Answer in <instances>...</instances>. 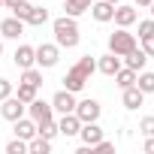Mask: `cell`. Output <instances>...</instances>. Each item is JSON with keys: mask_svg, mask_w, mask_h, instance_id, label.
<instances>
[{"mask_svg": "<svg viewBox=\"0 0 154 154\" xmlns=\"http://www.w3.org/2000/svg\"><path fill=\"white\" fill-rule=\"evenodd\" d=\"M51 30H54V42L60 48H75L79 45V21H75L72 15H60L51 21Z\"/></svg>", "mask_w": 154, "mask_h": 154, "instance_id": "obj_1", "label": "cell"}, {"mask_svg": "<svg viewBox=\"0 0 154 154\" xmlns=\"http://www.w3.org/2000/svg\"><path fill=\"white\" fill-rule=\"evenodd\" d=\"M139 42H136V36L127 30V27H118L115 33H109V51L112 54H118V57H124L130 48H136Z\"/></svg>", "mask_w": 154, "mask_h": 154, "instance_id": "obj_2", "label": "cell"}, {"mask_svg": "<svg viewBox=\"0 0 154 154\" xmlns=\"http://www.w3.org/2000/svg\"><path fill=\"white\" fill-rule=\"evenodd\" d=\"M57 60H60V45L57 42L36 45V66L39 69H51V66H57Z\"/></svg>", "mask_w": 154, "mask_h": 154, "instance_id": "obj_3", "label": "cell"}, {"mask_svg": "<svg viewBox=\"0 0 154 154\" xmlns=\"http://www.w3.org/2000/svg\"><path fill=\"white\" fill-rule=\"evenodd\" d=\"M88 79H91V72H88L85 66L75 63V66H72V69H66V75H63V88H66V91H72V94H79V91L88 85Z\"/></svg>", "mask_w": 154, "mask_h": 154, "instance_id": "obj_4", "label": "cell"}, {"mask_svg": "<svg viewBox=\"0 0 154 154\" xmlns=\"http://www.w3.org/2000/svg\"><path fill=\"white\" fill-rule=\"evenodd\" d=\"M100 112H103V106H100L94 97L75 103V115H79V121H82V124H88V121H100Z\"/></svg>", "mask_w": 154, "mask_h": 154, "instance_id": "obj_5", "label": "cell"}, {"mask_svg": "<svg viewBox=\"0 0 154 154\" xmlns=\"http://www.w3.org/2000/svg\"><path fill=\"white\" fill-rule=\"evenodd\" d=\"M0 103H3V106H0V115H3L6 121H18V118L27 112V103H21L15 94H9L6 100H0Z\"/></svg>", "mask_w": 154, "mask_h": 154, "instance_id": "obj_6", "label": "cell"}, {"mask_svg": "<svg viewBox=\"0 0 154 154\" xmlns=\"http://www.w3.org/2000/svg\"><path fill=\"white\" fill-rule=\"evenodd\" d=\"M75 103H79V100H75V94L72 91H57L54 97H51V109L54 112H60V115H66V112H75Z\"/></svg>", "mask_w": 154, "mask_h": 154, "instance_id": "obj_7", "label": "cell"}, {"mask_svg": "<svg viewBox=\"0 0 154 154\" xmlns=\"http://www.w3.org/2000/svg\"><path fill=\"white\" fill-rule=\"evenodd\" d=\"M27 115L39 124V121H48V118H54V109H51V103H45V100H39V97H33L30 103H27Z\"/></svg>", "mask_w": 154, "mask_h": 154, "instance_id": "obj_8", "label": "cell"}, {"mask_svg": "<svg viewBox=\"0 0 154 154\" xmlns=\"http://www.w3.org/2000/svg\"><path fill=\"white\" fill-rule=\"evenodd\" d=\"M79 130H82V121H79V115L75 112H66V115H60V121H57V133L60 136H79Z\"/></svg>", "mask_w": 154, "mask_h": 154, "instance_id": "obj_9", "label": "cell"}, {"mask_svg": "<svg viewBox=\"0 0 154 154\" xmlns=\"http://www.w3.org/2000/svg\"><path fill=\"white\" fill-rule=\"evenodd\" d=\"M136 18H139L136 6H121V3H115V15H112V21H115L118 27H130V24H136Z\"/></svg>", "mask_w": 154, "mask_h": 154, "instance_id": "obj_10", "label": "cell"}, {"mask_svg": "<svg viewBox=\"0 0 154 154\" xmlns=\"http://www.w3.org/2000/svg\"><path fill=\"white\" fill-rule=\"evenodd\" d=\"M12 60H15V66H18V69L36 66V48H33V45H18V48H15V54H12Z\"/></svg>", "mask_w": 154, "mask_h": 154, "instance_id": "obj_11", "label": "cell"}, {"mask_svg": "<svg viewBox=\"0 0 154 154\" xmlns=\"http://www.w3.org/2000/svg\"><path fill=\"white\" fill-rule=\"evenodd\" d=\"M121 103H124V109H130V112H136L142 103H145V94L136 88V85H130V88H124L121 91Z\"/></svg>", "mask_w": 154, "mask_h": 154, "instance_id": "obj_12", "label": "cell"}, {"mask_svg": "<svg viewBox=\"0 0 154 154\" xmlns=\"http://www.w3.org/2000/svg\"><path fill=\"white\" fill-rule=\"evenodd\" d=\"M79 139H82V145H97V142L103 139V127H100L97 121H88V124H82Z\"/></svg>", "mask_w": 154, "mask_h": 154, "instance_id": "obj_13", "label": "cell"}, {"mask_svg": "<svg viewBox=\"0 0 154 154\" xmlns=\"http://www.w3.org/2000/svg\"><path fill=\"white\" fill-rule=\"evenodd\" d=\"M0 33H3L6 39H18L21 33H24V21L21 18H3V21H0Z\"/></svg>", "mask_w": 154, "mask_h": 154, "instance_id": "obj_14", "label": "cell"}, {"mask_svg": "<svg viewBox=\"0 0 154 154\" xmlns=\"http://www.w3.org/2000/svg\"><path fill=\"white\" fill-rule=\"evenodd\" d=\"M91 15H94V21L106 24V21H112V15H115V3H109V0H100V3H91Z\"/></svg>", "mask_w": 154, "mask_h": 154, "instance_id": "obj_15", "label": "cell"}, {"mask_svg": "<svg viewBox=\"0 0 154 154\" xmlns=\"http://www.w3.org/2000/svg\"><path fill=\"white\" fill-rule=\"evenodd\" d=\"M12 130H15V136H18V139H33V136H36V121L21 115L18 121H12Z\"/></svg>", "mask_w": 154, "mask_h": 154, "instance_id": "obj_16", "label": "cell"}, {"mask_svg": "<svg viewBox=\"0 0 154 154\" xmlns=\"http://www.w3.org/2000/svg\"><path fill=\"white\" fill-rule=\"evenodd\" d=\"M145 63H148V54H145L139 45H136V48H130V51L124 54V66H130V69H136V72H139V69H145Z\"/></svg>", "mask_w": 154, "mask_h": 154, "instance_id": "obj_17", "label": "cell"}, {"mask_svg": "<svg viewBox=\"0 0 154 154\" xmlns=\"http://www.w3.org/2000/svg\"><path fill=\"white\" fill-rule=\"evenodd\" d=\"M97 69H100V72H103V75H115V72H118V69H121V57H118V54H112V51H109V54H103V57H100V60H97Z\"/></svg>", "mask_w": 154, "mask_h": 154, "instance_id": "obj_18", "label": "cell"}, {"mask_svg": "<svg viewBox=\"0 0 154 154\" xmlns=\"http://www.w3.org/2000/svg\"><path fill=\"white\" fill-rule=\"evenodd\" d=\"M112 79H115V85L124 91V88H130V85H136V69H130V66H121L115 75H112Z\"/></svg>", "mask_w": 154, "mask_h": 154, "instance_id": "obj_19", "label": "cell"}, {"mask_svg": "<svg viewBox=\"0 0 154 154\" xmlns=\"http://www.w3.org/2000/svg\"><path fill=\"white\" fill-rule=\"evenodd\" d=\"M136 88L148 97V94H154V72H148V69H139L136 72Z\"/></svg>", "mask_w": 154, "mask_h": 154, "instance_id": "obj_20", "label": "cell"}, {"mask_svg": "<svg viewBox=\"0 0 154 154\" xmlns=\"http://www.w3.org/2000/svg\"><path fill=\"white\" fill-rule=\"evenodd\" d=\"M63 9H66V15L79 18V15H85L91 9V0H63Z\"/></svg>", "mask_w": 154, "mask_h": 154, "instance_id": "obj_21", "label": "cell"}, {"mask_svg": "<svg viewBox=\"0 0 154 154\" xmlns=\"http://www.w3.org/2000/svg\"><path fill=\"white\" fill-rule=\"evenodd\" d=\"M45 21H48V9H42V6H30L24 24H30V27H42Z\"/></svg>", "mask_w": 154, "mask_h": 154, "instance_id": "obj_22", "label": "cell"}, {"mask_svg": "<svg viewBox=\"0 0 154 154\" xmlns=\"http://www.w3.org/2000/svg\"><path fill=\"white\" fill-rule=\"evenodd\" d=\"M27 151H30V154H48V151H51V139H42V136L36 133L33 139H27Z\"/></svg>", "mask_w": 154, "mask_h": 154, "instance_id": "obj_23", "label": "cell"}, {"mask_svg": "<svg viewBox=\"0 0 154 154\" xmlns=\"http://www.w3.org/2000/svg\"><path fill=\"white\" fill-rule=\"evenodd\" d=\"M21 82L39 88V85H42V69H39V66H27V69H21Z\"/></svg>", "mask_w": 154, "mask_h": 154, "instance_id": "obj_24", "label": "cell"}, {"mask_svg": "<svg viewBox=\"0 0 154 154\" xmlns=\"http://www.w3.org/2000/svg\"><path fill=\"white\" fill-rule=\"evenodd\" d=\"M36 133H39L42 139H54V136H57V121H54V118L39 121V124H36Z\"/></svg>", "mask_w": 154, "mask_h": 154, "instance_id": "obj_25", "label": "cell"}, {"mask_svg": "<svg viewBox=\"0 0 154 154\" xmlns=\"http://www.w3.org/2000/svg\"><path fill=\"white\" fill-rule=\"evenodd\" d=\"M36 91H39V88H33V85H27V82H18V91H15V97H18L21 103H30V100L36 97Z\"/></svg>", "mask_w": 154, "mask_h": 154, "instance_id": "obj_26", "label": "cell"}, {"mask_svg": "<svg viewBox=\"0 0 154 154\" xmlns=\"http://www.w3.org/2000/svg\"><path fill=\"white\" fill-rule=\"evenodd\" d=\"M27 151V139H12V142H6V154H24Z\"/></svg>", "mask_w": 154, "mask_h": 154, "instance_id": "obj_27", "label": "cell"}, {"mask_svg": "<svg viewBox=\"0 0 154 154\" xmlns=\"http://www.w3.org/2000/svg\"><path fill=\"white\" fill-rule=\"evenodd\" d=\"M139 130H142V136H154V115H145L139 121Z\"/></svg>", "mask_w": 154, "mask_h": 154, "instance_id": "obj_28", "label": "cell"}, {"mask_svg": "<svg viewBox=\"0 0 154 154\" xmlns=\"http://www.w3.org/2000/svg\"><path fill=\"white\" fill-rule=\"evenodd\" d=\"M139 48H142L148 57H154V33H151V36H142V39H139Z\"/></svg>", "mask_w": 154, "mask_h": 154, "instance_id": "obj_29", "label": "cell"}, {"mask_svg": "<svg viewBox=\"0 0 154 154\" xmlns=\"http://www.w3.org/2000/svg\"><path fill=\"white\" fill-rule=\"evenodd\" d=\"M27 12H30V3H27V0H21L18 6H12V15H15V18H21V21L27 18Z\"/></svg>", "mask_w": 154, "mask_h": 154, "instance_id": "obj_30", "label": "cell"}, {"mask_svg": "<svg viewBox=\"0 0 154 154\" xmlns=\"http://www.w3.org/2000/svg\"><path fill=\"white\" fill-rule=\"evenodd\" d=\"M151 33H154V18L139 21V39H142V36H151Z\"/></svg>", "mask_w": 154, "mask_h": 154, "instance_id": "obj_31", "label": "cell"}, {"mask_svg": "<svg viewBox=\"0 0 154 154\" xmlns=\"http://www.w3.org/2000/svg\"><path fill=\"white\" fill-rule=\"evenodd\" d=\"M9 94H12V82L9 79H0V100H6Z\"/></svg>", "mask_w": 154, "mask_h": 154, "instance_id": "obj_32", "label": "cell"}, {"mask_svg": "<svg viewBox=\"0 0 154 154\" xmlns=\"http://www.w3.org/2000/svg\"><path fill=\"white\" fill-rule=\"evenodd\" d=\"M91 148H97V151H112L115 148V142H109V139H100L97 145H91Z\"/></svg>", "mask_w": 154, "mask_h": 154, "instance_id": "obj_33", "label": "cell"}, {"mask_svg": "<svg viewBox=\"0 0 154 154\" xmlns=\"http://www.w3.org/2000/svg\"><path fill=\"white\" fill-rule=\"evenodd\" d=\"M145 151L154 154V136H145Z\"/></svg>", "mask_w": 154, "mask_h": 154, "instance_id": "obj_34", "label": "cell"}, {"mask_svg": "<svg viewBox=\"0 0 154 154\" xmlns=\"http://www.w3.org/2000/svg\"><path fill=\"white\" fill-rule=\"evenodd\" d=\"M148 3H151V0H133V6H136V9H148Z\"/></svg>", "mask_w": 154, "mask_h": 154, "instance_id": "obj_35", "label": "cell"}, {"mask_svg": "<svg viewBox=\"0 0 154 154\" xmlns=\"http://www.w3.org/2000/svg\"><path fill=\"white\" fill-rule=\"evenodd\" d=\"M18 3H21V0H3V6H6V9H12V6H18Z\"/></svg>", "mask_w": 154, "mask_h": 154, "instance_id": "obj_36", "label": "cell"}, {"mask_svg": "<svg viewBox=\"0 0 154 154\" xmlns=\"http://www.w3.org/2000/svg\"><path fill=\"white\" fill-rule=\"evenodd\" d=\"M148 12H151V18H154V0H151V3H148Z\"/></svg>", "mask_w": 154, "mask_h": 154, "instance_id": "obj_37", "label": "cell"}, {"mask_svg": "<svg viewBox=\"0 0 154 154\" xmlns=\"http://www.w3.org/2000/svg\"><path fill=\"white\" fill-rule=\"evenodd\" d=\"M0 54H3V42H0Z\"/></svg>", "mask_w": 154, "mask_h": 154, "instance_id": "obj_38", "label": "cell"}, {"mask_svg": "<svg viewBox=\"0 0 154 154\" xmlns=\"http://www.w3.org/2000/svg\"><path fill=\"white\" fill-rule=\"evenodd\" d=\"M109 3H121V0H109Z\"/></svg>", "mask_w": 154, "mask_h": 154, "instance_id": "obj_39", "label": "cell"}, {"mask_svg": "<svg viewBox=\"0 0 154 154\" xmlns=\"http://www.w3.org/2000/svg\"><path fill=\"white\" fill-rule=\"evenodd\" d=\"M0 6H3V0H0Z\"/></svg>", "mask_w": 154, "mask_h": 154, "instance_id": "obj_40", "label": "cell"}]
</instances>
